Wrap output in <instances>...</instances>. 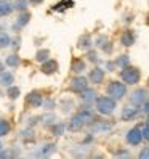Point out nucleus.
Listing matches in <instances>:
<instances>
[{
  "label": "nucleus",
  "instance_id": "f257e3e1",
  "mask_svg": "<svg viewBox=\"0 0 149 159\" xmlns=\"http://www.w3.org/2000/svg\"><path fill=\"white\" fill-rule=\"evenodd\" d=\"M95 108L96 113L101 116H111L114 114V111L117 109V100H114L112 97L104 95V97H98L95 101Z\"/></svg>",
  "mask_w": 149,
  "mask_h": 159
},
{
  "label": "nucleus",
  "instance_id": "f03ea898",
  "mask_svg": "<svg viewBox=\"0 0 149 159\" xmlns=\"http://www.w3.org/2000/svg\"><path fill=\"white\" fill-rule=\"evenodd\" d=\"M120 79L127 85H138L139 80H141V71H139V68L128 64V66L122 68V71H120Z\"/></svg>",
  "mask_w": 149,
  "mask_h": 159
},
{
  "label": "nucleus",
  "instance_id": "7ed1b4c3",
  "mask_svg": "<svg viewBox=\"0 0 149 159\" xmlns=\"http://www.w3.org/2000/svg\"><path fill=\"white\" fill-rule=\"evenodd\" d=\"M106 95L112 97L114 100H122L127 97V84L122 80H111L106 85Z\"/></svg>",
  "mask_w": 149,
  "mask_h": 159
},
{
  "label": "nucleus",
  "instance_id": "20e7f679",
  "mask_svg": "<svg viewBox=\"0 0 149 159\" xmlns=\"http://www.w3.org/2000/svg\"><path fill=\"white\" fill-rule=\"evenodd\" d=\"M146 101H149V93L146 89H135L130 95V103L138 108H141Z\"/></svg>",
  "mask_w": 149,
  "mask_h": 159
},
{
  "label": "nucleus",
  "instance_id": "39448f33",
  "mask_svg": "<svg viewBox=\"0 0 149 159\" xmlns=\"http://www.w3.org/2000/svg\"><path fill=\"white\" fill-rule=\"evenodd\" d=\"M88 89V79L83 77L82 74L76 76L72 80H71V85H69V90L74 92V93H82L83 90Z\"/></svg>",
  "mask_w": 149,
  "mask_h": 159
},
{
  "label": "nucleus",
  "instance_id": "423d86ee",
  "mask_svg": "<svg viewBox=\"0 0 149 159\" xmlns=\"http://www.w3.org/2000/svg\"><path fill=\"white\" fill-rule=\"evenodd\" d=\"M125 140H127V143L130 146H138V145H141L143 142V134H141V129L139 127H132L127 132L125 135Z\"/></svg>",
  "mask_w": 149,
  "mask_h": 159
},
{
  "label": "nucleus",
  "instance_id": "0eeeda50",
  "mask_svg": "<svg viewBox=\"0 0 149 159\" xmlns=\"http://www.w3.org/2000/svg\"><path fill=\"white\" fill-rule=\"evenodd\" d=\"M104 77H106V71L99 66H95L88 72V82L93 84V85H101L104 82Z\"/></svg>",
  "mask_w": 149,
  "mask_h": 159
},
{
  "label": "nucleus",
  "instance_id": "6e6552de",
  "mask_svg": "<svg viewBox=\"0 0 149 159\" xmlns=\"http://www.w3.org/2000/svg\"><path fill=\"white\" fill-rule=\"evenodd\" d=\"M26 105L31 106V108H39L43 105V97H42V92H29L26 95Z\"/></svg>",
  "mask_w": 149,
  "mask_h": 159
},
{
  "label": "nucleus",
  "instance_id": "1a4fd4ad",
  "mask_svg": "<svg viewBox=\"0 0 149 159\" xmlns=\"http://www.w3.org/2000/svg\"><path fill=\"white\" fill-rule=\"evenodd\" d=\"M79 95H80V101H82V105H83V106H91L93 103L96 101V98H98L96 90H93V89L83 90L82 93H79Z\"/></svg>",
  "mask_w": 149,
  "mask_h": 159
},
{
  "label": "nucleus",
  "instance_id": "9d476101",
  "mask_svg": "<svg viewBox=\"0 0 149 159\" xmlns=\"http://www.w3.org/2000/svg\"><path fill=\"white\" fill-rule=\"evenodd\" d=\"M95 45H96L103 53H106V55H111V53H112V50H114L112 42H111L106 35H98V39H96Z\"/></svg>",
  "mask_w": 149,
  "mask_h": 159
},
{
  "label": "nucleus",
  "instance_id": "9b49d317",
  "mask_svg": "<svg viewBox=\"0 0 149 159\" xmlns=\"http://www.w3.org/2000/svg\"><path fill=\"white\" fill-rule=\"evenodd\" d=\"M58 69H59V64H58L56 60H53V58H48L46 61H43V63H42V68H40V71H42L43 74H46V76L56 74Z\"/></svg>",
  "mask_w": 149,
  "mask_h": 159
},
{
  "label": "nucleus",
  "instance_id": "f8f14e48",
  "mask_svg": "<svg viewBox=\"0 0 149 159\" xmlns=\"http://www.w3.org/2000/svg\"><path fill=\"white\" fill-rule=\"evenodd\" d=\"M138 114H139V108L138 106H135V105H125L124 108H122V120H132V119H135V117H138Z\"/></svg>",
  "mask_w": 149,
  "mask_h": 159
},
{
  "label": "nucleus",
  "instance_id": "ddd939ff",
  "mask_svg": "<svg viewBox=\"0 0 149 159\" xmlns=\"http://www.w3.org/2000/svg\"><path fill=\"white\" fill-rule=\"evenodd\" d=\"M135 42H136V34L133 29H125L122 32V35H120V43L124 47H127V48L128 47H133Z\"/></svg>",
  "mask_w": 149,
  "mask_h": 159
},
{
  "label": "nucleus",
  "instance_id": "4468645a",
  "mask_svg": "<svg viewBox=\"0 0 149 159\" xmlns=\"http://www.w3.org/2000/svg\"><path fill=\"white\" fill-rule=\"evenodd\" d=\"M87 125V120L83 119L79 113L76 116L71 117V122H69V130H72V132H79V130H82L83 127Z\"/></svg>",
  "mask_w": 149,
  "mask_h": 159
},
{
  "label": "nucleus",
  "instance_id": "2eb2a0df",
  "mask_svg": "<svg viewBox=\"0 0 149 159\" xmlns=\"http://www.w3.org/2000/svg\"><path fill=\"white\" fill-rule=\"evenodd\" d=\"M85 69H87L85 60H82V58H74V60H72V63H71V72H72V74L79 76V74H82Z\"/></svg>",
  "mask_w": 149,
  "mask_h": 159
},
{
  "label": "nucleus",
  "instance_id": "dca6fc26",
  "mask_svg": "<svg viewBox=\"0 0 149 159\" xmlns=\"http://www.w3.org/2000/svg\"><path fill=\"white\" fill-rule=\"evenodd\" d=\"M93 47V39H91V35L90 34H82L79 37V40H77V48L79 50H90Z\"/></svg>",
  "mask_w": 149,
  "mask_h": 159
},
{
  "label": "nucleus",
  "instance_id": "f3484780",
  "mask_svg": "<svg viewBox=\"0 0 149 159\" xmlns=\"http://www.w3.org/2000/svg\"><path fill=\"white\" fill-rule=\"evenodd\" d=\"M15 10V7L11 2L8 0H0V18H5V16H10Z\"/></svg>",
  "mask_w": 149,
  "mask_h": 159
},
{
  "label": "nucleus",
  "instance_id": "a211bd4d",
  "mask_svg": "<svg viewBox=\"0 0 149 159\" xmlns=\"http://www.w3.org/2000/svg\"><path fill=\"white\" fill-rule=\"evenodd\" d=\"M13 82H15V76H13L10 71H3L2 74H0V84H2L3 87L13 85Z\"/></svg>",
  "mask_w": 149,
  "mask_h": 159
},
{
  "label": "nucleus",
  "instance_id": "6ab92c4d",
  "mask_svg": "<svg viewBox=\"0 0 149 159\" xmlns=\"http://www.w3.org/2000/svg\"><path fill=\"white\" fill-rule=\"evenodd\" d=\"M5 64H7L8 68H18L21 64V58L18 57L16 53H11V55H8V57H7Z\"/></svg>",
  "mask_w": 149,
  "mask_h": 159
},
{
  "label": "nucleus",
  "instance_id": "aec40b11",
  "mask_svg": "<svg viewBox=\"0 0 149 159\" xmlns=\"http://www.w3.org/2000/svg\"><path fill=\"white\" fill-rule=\"evenodd\" d=\"M11 132V124L8 119H0V138L7 137L8 134Z\"/></svg>",
  "mask_w": 149,
  "mask_h": 159
},
{
  "label": "nucleus",
  "instance_id": "412c9836",
  "mask_svg": "<svg viewBox=\"0 0 149 159\" xmlns=\"http://www.w3.org/2000/svg\"><path fill=\"white\" fill-rule=\"evenodd\" d=\"M29 21H31V15L24 10V11H21V13H20V16H18L16 27H24V26L29 24Z\"/></svg>",
  "mask_w": 149,
  "mask_h": 159
},
{
  "label": "nucleus",
  "instance_id": "4be33fe9",
  "mask_svg": "<svg viewBox=\"0 0 149 159\" xmlns=\"http://www.w3.org/2000/svg\"><path fill=\"white\" fill-rule=\"evenodd\" d=\"M50 58V50L48 48H40V50H37L35 53V61H39V63H43Z\"/></svg>",
  "mask_w": 149,
  "mask_h": 159
},
{
  "label": "nucleus",
  "instance_id": "5701e85b",
  "mask_svg": "<svg viewBox=\"0 0 149 159\" xmlns=\"http://www.w3.org/2000/svg\"><path fill=\"white\" fill-rule=\"evenodd\" d=\"M11 45V37L8 32H0V48H7Z\"/></svg>",
  "mask_w": 149,
  "mask_h": 159
},
{
  "label": "nucleus",
  "instance_id": "b1692460",
  "mask_svg": "<svg viewBox=\"0 0 149 159\" xmlns=\"http://www.w3.org/2000/svg\"><path fill=\"white\" fill-rule=\"evenodd\" d=\"M7 95H8V98L16 100V98L21 97V90H20V87H16V85H10L8 90H7Z\"/></svg>",
  "mask_w": 149,
  "mask_h": 159
},
{
  "label": "nucleus",
  "instance_id": "393cba45",
  "mask_svg": "<svg viewBox=\"0 0 149 159\" xmlns=\"http://www.w3.org/2000/svg\"><path fill=\"white\" fill-rule=\"evenodd\" d=\"M64 124L63 122H56V124H53L51 127H50V130H51V134L55 135V137H61L63 134H64Z\"/></svg>",
  "mask_w": 149,
  "mask_h": 159
},
{
  "label": "nucleus",
  "instance_id": "a878e982",
  "mask_svg": "<svg viewBox=\"0 0 149 159\" xmlns=\"http://www.w3.org/2000/svg\"><path fill=\"white\" fill-rule=\"evenodd\" d=\"M114 63H116L117 68L122 69V68H125V66H128V64H130V57H128V55H120V57Z\"/></svg>",
  "mask_w": 149,
  "mask_h": 159
},
{
  "label": "nucleus",
  "instance_id": "bb28decb",
  "mask_svg": "<svg viewBox=\"0 0 149 159\" xmlns=\"http://www.w3.org/2000/svg\"><path fill=\"white\" fill-rule=\"evenodd\" d=\"M87 60L90 61V63H93V64H98L99 63V58H98V53L95 52V50H87Z\"/></svg>",
  "mask_w": 149,
  "mask_h": 159
},
{
  "label": "nucleus",
  "instance_id": "cd10ccee",
  "mask_svg": "<svg viewBox=\"0 0 149 159\" xmlns=\"http://www.w3.org/2000/svg\"><path fill=\"white\" fill-rule=\"evenodd\" d=\"M27 0H16V2L13 3V7H15V10H20V11H24V10H27Z\"/></svg>",
  "mask_w": 149,
  "mask_h": 159
},
{
  "label": "nucleus",
  "instance_id": "c85d7f7f",
  "mask_svg": "<svg viewBox=\"0 0 149 159\" xmlns=\"http://www.w3.org/2000/svg\"><path fill=\"white\" fill-rule=\"evenodd\" d=\"M141 134H143V140L149 142V122L143 125V129H141Z\"/></svg>",
  "mask_w": 149,
  "mask_h": 159
},
{
  "label": "nucleus",
  "instance_id": "c756f323",
  "mask_svg": "<svg viewBox=\"0 0 149 159\" xmlns=\"http://www.w3.org/2000/svg\"><path fill=\"white\" fill-rule=\"evenodd\" d=\"M138 157H141V159H149V146H144L141 151H139Z\"/></svg>",
  "mask_w": 149,
  "mask_h": 159
},
{
  "label": "nucleus",
  "instance_id": "7c9ffc66",
  "mask_svg": "<svg viewBox=\"0 0 149 159\" xmlns=\"http://www.w3.org/2000/svg\"><path fill=\"white\" fill-rule=\"evenodd\" d=\"M53 148H55L53 145H45V146H43V149H42V154H45V156H46V154H51Z\"/></svg>",
  "mask_w": 149,
  "mask_h": 159
},
{
  "label": "nucleus",
  "instance_id": "2f4dec72",
  "mask_svg": "<svg viewBox=\"0 0 149 159\" xmlns=\"http://www.w3.org/2000/svg\"><path fill=\"white\" fill-rule=\"evenodd\" d=\"M141 111H143V114H144V116L149 119V101H146L144 105L141 106Z\"/></svg>",
  "mask_w": 149,
  "mask_h": 159
},
{
  "label": "nucleus",
  "instance_id": "473e14b6",
  "mask_svg": "<svg viewBox=\"0 0 149 159\" xmlns=\"http://www.w3.org/2000/svg\"><path fill=\"white\" fill-rule=\"evenodd\" d=\"M114 68H116V63H114V61H107V64H106V71H111V72H112Z\"/></svg>",
  "mask_w": 149,
  "mask_h": 159
},
{
  "label": "nucleus",
  "instance_id": "72a5a7b5",
  "mask_svg": "<svg viewBox=\"0 0 149 159\" xmlns=\"http://www.w3.org/2000/svg\"><path fill=\"white\" fill-rule=\"evenodd\" d=\"M20 42H21V39H20V37H16L15 40L11 39V45L15 47V50H18V48H20Z\"/></svg>",
  "mask_w": 149,
  "mask_h": 159
},
{
  "label": "nucleus",
  "instance_id": "f704fd0d",
  "mask_svg": "<svg viewBox=\"0 0 149 159\" xmlns=\"http://www.w3.org/2000/svg\"><path fill=\"white\" fill-rule=\"evenodd\" d=\"M27 2H31L32 5H40V3L43 2V0H27Z\"/></svg>",
  "mask_w": 149,
  "mask_h": 159
},
{
  "label": "nucleus",
  "instance_id": "c9c22d12",
  "mask_svg": "<svg viewBox=\"0 0 149 159\" xmlns=\"http://www.w3.org/2000/svg\"><path fill=\"white\" fill-rule=\"evenodd\" d=\"M146 24H147V26H149V13H147V15H146Z\"/></svg>",
  "mask_w": 149,
  "mask_h": 159
},
{
  "label": "nucleus",
  "instance_id": "e433bc0d",
  "mask_svg": "<svg viewBox=\"0 0 149 159\" xmlns=\"http://www.w3.org/2000/svg\"><path fill=\"white\" fill-rule=\"evenodd\" d=\"M2 149H3V145H2V142H0V151H2Z\"/></svg>",
  "mask_w": 149,
  "mask_h": 159
},
{
  "label": "nucleus",
  "instance_id": "4c0bfd02",
  "mask_svg": "<svg viewBox=\"0 0 149 159\" xmlns=\"http://www.w3.org/2000/svg\"><path fill=\"white\" fill-rule=\"evenodd\" d=\"M147 90H149V79H147Z\"/></svg>",
  "mask_w": 149,
  "mask_h": 159
}]
</instances>
